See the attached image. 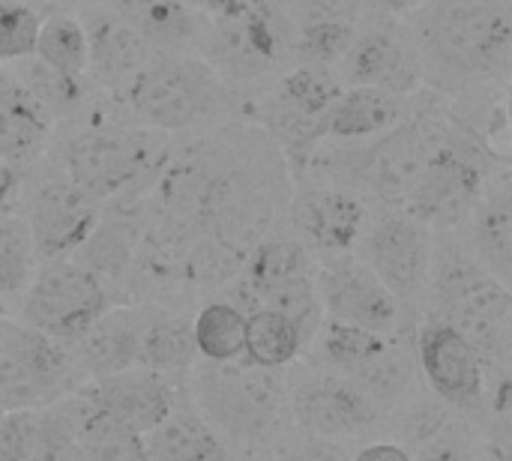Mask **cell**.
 I'll return each instance as SVG.
<instances>
[{
	"label": "cell",
	"instance_id": "obj_1",
	"mask_svg": "<svg viewBox=\"0 0 512 461\" xmlns=\"http://www.w3.org/2000/svg\"><path fill=\"white\" fill-rule=\"evenodd\" d=\"M426 81L504 84L512 57L510 0H426L408 18Z\"/></svg>",
	"mask_w": 512,
	"mask_h": 461
},
{
	"label": "cell",
	"instance_id": "obj_2",
	"mask_svg": "<svg viewBox=\"0 0 512 461\" xmlns=\"http://www.w3.org/2000/svg\"><path fill=\"white\" fill-rule=\"evenodd\" d=\"M426 318L459 330L483 357L492 387L510 378L512 297L456 240V231H435V258L426 297Z\"/></svg>",
	"mask_w": 512,
	"mask_h": 461
},
{
	"label": "cell",
	"instance_id": "obj_3",
	"mask_svg": "<svg viewBox=\"0 0 512 461\" xmlns=\"http://www.w3.org/2000/svg\"><path fill=\"white\" fill-rule=\"evenodd\" d=\"M444 126L447 114L435 105H423L405 123L378 138L345 144L333 153H315L303 174L312 171L315 180L339 183L381 207L405 210L444 135Z\"/></svg>",
	"mask_w": 512,
	"mask_h": 461
},
{
	"label": "cell",
	"instance_id": "obj_4",
	"mask_svg": "<svg viewBox=\"0 0 512 461\" xmlns=\"http://www.w3.org/2000/svg\"><path fill=\"white\" fill-rule=\"evenodd\" d=\"M165 159L168 153L159 132L84 105L69 117V129L57 141L54 165L63 168L87 195L105 204L153 186Z\"/></svg>",
	"mask_w": 512,
	"mask_h": 461
},
{
	"label": "cell",
	"instance_id": "obj_5",
	"mask_svg": "<svg viewBox=\"0 0 512 461\" xmlns=\"http://www.w3.org/2000/svg\"><path fill=\"white\" fill-rule=\"evenodd\" d=\"M120 102L138 126L159 135H183L228 120L237 105V87L201 54H153Z\"/></svg>",
	"mask_w": 512,
	"mask_h": 461
},
{
	"label": "cell",
	"instance_id": "obj_6",
	"mask_svg": "<svg viewBox=\"0 0 512 461\" xmlns=\"http://www.w3.org/2000/svg\"><path fill=\"white\" fill-rule=\"evenodd\" d=\"M192 372V402L228 447H255L276 435L288 405L279 372L246 360L195 363Z\"/></svg>",
	"mask_w": 512,
	"mask_h": 461
},
{
	"label": "cell",
	"instance_id": "obj_7",
	"mask_svg": "<svg viewBox=\"0 0 512 461\" xmlns=\"http://www.w3.org/2000/svg\"><path fill=\"white\" fill-rule=\"evenodd\" d=\"M204 12L207 39L201 57L228 84L267 78L294 57L291 18L273 0H216Z\"/></svg>",
	"mask_w": 512,
	"mask_h": 461
},
{
	"label": "cell",
	"instance_id": "obj_8",
	"mask_svg": "<svg viewBox=\"0 0 512 461\" xmlns=\"http://www.w3.org/2000/svg\"><path fill=\"white\" fill-rule=\"evenodd\" d=\"M318 261L294 234H267L255 243L240 267V273L225 285L234 306L252 312L258 306L288 315L306 342L315 339L324 324V309L315 282Z\"/></svg>",
	"mask_w": 512,
	"mask_h": 461
},
{
	"label": "cell",
	"instance_id": "obj_9",
	"mask_svg": "<svg viewBox=\"0 0 512 461\" xmlns=\"http://www.w3.org/2000/svg\"><path fill=\"white\" fill-rule=\"evenodd\" d=\"M315 339L330 369L348 378L378 411L414 399L420 369L414 342L405 333H372L324 318Z\"/></svg>",
	"mask_w": 512,
	"mask_h": 461
},
{
	"label": "cell",
	"instance_id": "obj_10",
	"mask_svg": "<svg viewBox=\"0 0 512 461\" xmlns=\"http://www.w3.org/2000/svg\"><path fill=\"white\" fill-rule=\"evenodd\" d=\"M354 252L396 297L408 327H417L426 318L435 231L408 210L384 207L381 213H369Z\"/></svg>",
	"mask_w": 512,
	"mask_h": 461
},
{
	"label": "cell",
	"instance_id": "obj_11",
	"mask_svg": "<svg viewBox=\"0 0 512 461\" xmlns=\"http://www.w3.org/2000/svg\"><path fill=\"white\" fill-rule=\"evenodd\" d=\"M498 165L507 162H498L447 114L444 135L405 210L426 222L432 231H459Z\"/></svg>",
	"mask_w": 512,
	"mask_h": 461
},
{
	"label": "cell",
	"instance_id": "obj_12",
	"mask_svg": "<svg viewBox=\"0 0 512 461\" xmlns=\"http://www.w3.org/2000/svg\"><path fill=\"white\" fill-rule=\"evenodd\" d=\"M87 384L69 345L0 315V414L42 411Z\"/></svg>",
	"mask_w": 512,
	"mask_h": 461
},
{
	"label": "cell",
	"instance_id": "obj_13",
	"mask_svg": "<svg viewBox=\"0 0 512 461\" xmlns=\"http://www.w3.org/2000/svg\"><path fill=\"white\" fill-rule=\"evenodd\" d=\"M342 87L345 84L333 69L294 63L267 93L261 120L270 141L282 150V159L294 168V177H303L327 138V117Z\"/></svg>",
	"mask_w": 512,
	"mask_h": 461
},
{
	"label": "cell",
	"instance_id": "obj_14",
	"mask_svg": "<svg viewBox=\"0 0 512 461\" xmlns=\"http://www.w3.org/2000/svg\"><path fill=\"white\" fill-rule=\"evenodd\" d=\"M114 303L108 288L75 258L42 261L18 303V321L54 342H75Z\"/></svg>",
	"mask_w": 512,
	"mask_h": 461
},
{
	"label": "cell",
	"instance_id": "obj_15",
	"mask_svg": "<svg viewBox=\"0 0 512 461\" xmlns=\"http://www.w3.org/2000/svg\"><path fill=\"white\" fill-rule=\"evenodd\" d=\"M33 180H21V195L15 207L36 243V252L42 261H54V258H72L84 240L93 234L99 216H102V204L87 195L63 168H57L54 162L48 168H39V162L33 168Z\"/></svg>",
	"mask_w": 512,
	"mask_h": 461
},
{
	"label": "cell",
	"instance_id": "obj_16",
	"mask_svg": "<svg viewBox=\"0 0 512 461\" xmlns=\"http://www.w3.org/2000/svg\"><path fill=\"white\" fill-rule=\"evenodd\" d=\"M333 72L345 87H372L396 96H414L426 81L423 57L408 21L387 15H369Z\"/></svg>",
	"mask_w": 512,
	"mask_h": 461
},
{
	"label": "cell",
	"instance_id": "obj_17",
	"mask_svg": "<svg viewBox=\"0 0 512 461\" xmlns=\"http://www.w3.org/2000/svg\"><path fill=\"white\" fill-rule=\"evenodd\" d=\"M414 354L420 378L432 396L459 414H489L492 378L477 348L450 324L423 318L414 327Z\"/></svg>",
	"mask_w": 512,
	"mask_h": 461
},
{
	"label": "cell",
	"instance_id": "obj_18",
	"mask_svg": "<svg viewBox=\"0 0 512 461\" xmlns=\"http://www.w3.org/2000/svg\"><path fill=\"white\" fill-rule=\"evenodd\" d=\"M315 282L327 321H339L372 333H405L408 321L396 297L357 258V252L318 261Z\"/></svg>",
	"mask_w": 512,
	"mask_h": 461
},
{
	"label": "cell",
	"instance_id": "obj_19",
	"mask_svg": "<svg viewBox=\"0 0 512 461\" xmlns=\"http://www.w3.org/2000/svg\"><path fill=\"white\" fill-rule=\"evenodd\" d=\"M288 210L291 234L312 252L315 261L351 255L372 213L363 195L327 180L303 183Z\"/></svg>",
	"mask_w": 512,
	"mask_h": 461
},
{
	"label": "cell",
	"instance_id": "obj_20",
	"mask_svg": "<svg viewBox=\"0 0 512 461\" xmlns=\"http://www.w3.org/2000/svg\"><path fill=\"white\" fill-rule=\"evenodd\" d=\"M288 408L294 426L315 441H354L372 432L381 411L339 372H315L300 378L288 390Z\"/></svg>",
	"mask_w": 512,
	"mask_h": 461
},
{
	"label": "cell",
	"instance_id": "obj_21",
	"mask_svg": "<svg viewBox=\"0 0 512 461\" xmlns=\"http://www.w3.org/2000/svg\"><path fill=\"white\" fill-rule=\"evenodd\" d=\"M87 399L96 411L126 426L135 435H147L159 426L177 402L189 393L186 375H165L150 369H126L108 378H96L84 384Z\"/></svg>",
	"mask_w": 512,
	"mask_h": 461
},
{
	"label": "cell",
	"instance_id": "obj_22",
	"mask_svg": "<svg viewBox=\"0 0 512 461\" xmlns=\"http://www.w3.org/2000/svg\"><path fill=\"white\" fill-rule=\"evenodd\" d=\"M78 21L87 36V81L120 99L156 51L105 0L87 3Z\"/></svg>",
	"mask_w": 512,
	"mask_h": 461
},
{
	"label": "cell",
	"instance_id": "obj_23",
	"mask_svg": "<svg viewBox=\"0 0 512 461\" xmlns=\"http://www.w3.org/2000/svg\"><path fill=\"white\" fill-rule=\"evenodd\" d=\"M57 120L30 87L0 63V159L18 171L42 162L54 144Z\"/></svg>",
	"mask_w": 512,
	"mask_h": 461
},
{
	"label": "cell",
	"instance_id": "obj_24",
	"mask_svg": "<svg viewBox=\"0 0 512 461\" xmlns=\"http://www.w3.org/2000/svg\"><path fill=\"white\" fill-rule=\"evenodd\" d=\"M369 15L372 12L360 0H294L288 18L294 27L297 63L336 69Z\"/></svg>",
	"mask_w": 512,
	"mask_h": 461
},
{
	"label": "cell",
	"instance_id": "obj_25",
	"mask_svg": "<svg viewBox=\"0 0 512 461\" xmlns=\"http://www.w3.org/2000/svg\"><path fill=\"white\" fill-rule=\"evenodd\" d=\"M465 249L471 258L510 288L512 276V195L510 168L498 165L465 219Z\"/></svg>",
	"mask_w": 512,
	"mask_h": 461
},
{
	"label": "cell",
	"instance_id": "obj_26",
	"mask_svg": "<svg viewBox=\"0 0 512 461\" xmlns=\"http://www.w3.org/2000/svg\"><path fill=\"white\" fill-rule=\"evenodd\" d=\"M156 54H201L207 12L192 0H105Z\"/></svg>",
	"mask_w": 512,
	"mask_h": 461
},
{
	"label": "cell",
	"instance_id": "obj_27",
	"mask_svg": "<svg viewBox=\"0 0 512 461\" xmlns=\"http://www.w3.org/2000/svg\"><path fill=\"white\" fill-rule=\"evenodd\" d=\"M135 309V369L189 375L198 363L192 342V318L156 303H132Z\"/></svg>",
	"mask_w": 512,
	"mask_h": 461
},
{
	"label": "cell",
	"instance_id": "obj_28",
	"mask_svg": "<svg viewBox=\"0 0 512 461\" xmlns=\"http://www.w3.org/2000/svg\"><path fill=\"white\" fill-rule=\"evenodd\" d=\"M420 105L414 96H396L372 87H342L327 117V138L360 144L405 123Z\"/></svg>",
	"mask_w": 512,
	"mask_h": 461
},
{
	"label": "cell",
	"instance_id": "obj_29",
	"mask_svg": "<svg viewBox=\"0 0 512 461\" xmlns=\"http://www.w3.org/2000/svg\"><path fill=\"white\" fill-rule=\"evenodd\" d=\"M147 461H228V444L195 408L192 393H186L177 408L141 435Z\"/></svg>",
	"mask_w": 512,
	"mask_h": 461
},
{
	"label": "cell",
	"instance_id": "obj_30",
	"mask_svg": "<svg viewBox=\"0 0 512 461\" xmlns=\"http://www.w3.org/2000/svg\"><path fill=\"white\" fill-rule=\"evenodd\" d=\"M75 363L87 381L135 369V309L132 303L111 306L93 327L69 342Z\"/></svg>",
	"mask_w": 512,
	"mask_h": 461
},
{
	"label": "cell",
	"instance_id": "obj_31",
	"mask_svg": "<svg viewBox=\"0 0 512 461\" xmlns=\"http://www.w3.org/2000/svg\"><path fill=\"white\" fill-rule=\"evenodd\" d=\"M303 348L306 339L288 315L267 306L246 312V342H243L246 363L258 369L282 372L303 354Z\"/></svg>",
	"mask_w": 512,
	"mask_h": 461
},
{
	"label": "cell",
	"instance_id": "obj_32",
	"mask_svg": "<svg viewBox=\"0 0 512 461\" xmlns=\"http://www.w3.org/2000/svg\"><path fill=\"white\" fill-rule=\"evenodd\" d=\"M84 387V384H81ZM63 396L60 402L36 411V447L33 461H84V417H87V396L84 390Z\"/></svg>",
	"mask_w": 512,
	"mask_h": 461
},
{
	"label": "cell",
	"instance_id": "obj_33",
	"mask_svg": "<svg viewBox=\"0 0 512 461\" xmlns=\"http://www.w3.org/2000/svg\"><path fill=\"white\" fill-rule=\"evenodd\" d=\"M192 342H195L198 363L243 360L246 312L225 297L204 303L192 318Z\"/></svg>",
	"mask_w": 512,
	"mask_h": 461
},
{
	"label": "cell",
	"instance_id": "obj_34",
	"mask_svg": "<svg viewBox=\"0 0 512 461\" xmlns=\"http://www.w3.org/2000/svg\"><path fill=\"white\" fill-rule=\"evenodd\" d=\"M39 264L42 258L24 216L15 207L0 210V306L6 312L21 303Z\"/></svg>",
	"mask_w": 512,
	"mask_h": 461
},
{
	"label": "cell",
	"instance_id": "obj_35",
	"mask_svg": "<svg viewBox=\"0 0 512 461\" xmlns=\"http://www.w3.org/2000/svg\"><path fill=\"white\" fill-rule=\"evenodd\" d=\"M33 57L69 78H87V36L78 15L57 9L42 15Z\"/></svg>",
	"mask_w": 512,
	"mask_h": 461
},
{
	"label": "cell",
	"instance_id": "obj_36",
	"mask_svg": "<svg viewBox=\"0 0 512 461\" xmlns=\"http://www.w3.org/2000/svg\"><path fill=\"white\" fill-rule=\"evenodd\" d=\"M87 405L90 408L84 417V429H81L84 461H147L141 435L129 432L126 426H120L111 417H105L102 411H96L90 399H87Z\"/></svg>",
	"mask_w": 512,
	"mask_h": 461
},
{
	"label": "cell",
	"instance_id": "obj_37",
	"mask_svg": "<svg viewBox=\"0 0 512 461\" xmlns=\"http://www.w3.org/2000/svg\"><path fill=\"white\" fill-rule=\"evenodd\" d=\"M42 12L33 6H24L18 0H9L0 12V63H15L24 57H33L36 33H39Z\"/></svg>",
	"mask_w": 512,
	"mask_h": 461
},
{
	"label": "cell",
	"instance_id": "obj_38",
	"mask_svg": "<svg viewBox=\"0 0 512 461\" xmlns=\"http://www.w3.org/2000/svg\"><path fill=\"white\" fill-rule=\"evenodd\" d=\"M36 411L0 414V461H33Z\"/></svg>",
	"mask_w": 512,
	"mask_h": 461
},
{
	"label": "cell",
	"instance_id": "obj_39",
	"mask_svg": "<svg viewBox=\"0 0 512 461\" xmlns=\"http://www.w3.org/2000/svg\"><path fill=\"white\" fill-rule=\"evenodd\" d=\"M279 461H348V456L339 450V444L306 438L300 447L288 450V453H285Z\"/></svg>",
	"mask_w": 512,
	"mask_h": 461
},
{
	"label": "cell",
	"instance_id": "obj_40",
	"mask_svg": "<svg viewBox=\"0 0 512 461\" xmlns=\"http://www.w3.org/2000/svg\"><path fill=\"white\" fill-rule=\"evenodd\" d=\"M348 461H414V456L396 441H375V444H366L357 456H351Z\"/></svg>",
	"mask_w": 512,
	"mask_h": 461
},
{
	"label": "cell",
	"instance_id": "obj_41",
	"mask_svg": "<svg viewBox=\"0 0 512 461\" xmlns=\"http://www.w3.org/2000/svg\"><path fill=\"white\" fill-rule=\"evenodd\" d=\"M21 180H24V171H18V168L9 165L6 159H0V210L18 207Z\"/></svg>",
	"mask_w": 512,
	"mask_h": 461
},
{
	"label": "cell",
	"instance_id": "obj_42",
	"mask_svg": "<svg viewBox=\"0 0 512 461\" xmlns=\"http://www.w3.org/2000/svg\"><path fill=\"white\" fill-rule=\"evenodd\" d=\"M372 15H387V18H408L417 6L426 0H360Z\"/></svg>",
	"mask_w": 512,
	"mask_h": 461
},
{
	"label": "cell",
	"instance_id": "obj_43",
	"mask_svg": "<svg viewBox=\"0 0 512 461\" xmlns=\"http://www.w3.org/2000/svg\"><path fill=\"white\" fill-rule=\"evenodd\" d=\"M18 3L33 6V9L39 12V6H42V3H45V6H66V3H72V0H18Z\"/></svg>",
	"mask_w": 512,
	"mask_h": 461
},
{
	"label": "cell",
	"instance_id": "obj_44",
	"mask_svg": "<svg viewBox=\"0 0 512 461\" xmlns=\"http://www.w3.org/2000/svg\"><path fill=\"white\" fill-rule=\"evenodd\" d=\"M414 461H459V456H450V453H432V456H417Z\"/></svg>",
	"mask_w": 512,
	"mask_h": 461
},
{
	"label": "cell",
	"instance_id": "obj_45",
	"mask_svg": "<svg viewBox=\"0 0 512 461\" xmlns=\"http://www.w3.org/2000/svg\"><path fill=\"white\" fill-rule=\"evenodd\" d=\"M192 3H198V6L204 9V6H210V3H216V0H192Z\"/></svg>",
	"mask_w": 512,
	"mask_h": 461
},
{
	"label": "cell",
	"instance_id": "obj_46",
	"mask_svg": "<svg viewBox=\"0 0 512 461\" xmlns=\"http://www.w3.org/2000/svg\"><path fill=\"white\" fill-rule=\"evenodd\" d=\"M6 3H9V0H0V12H3V6H6Z\"/></svg>",
	"mask_w": 512,
	"mask_h": 461
}]
</instances>
